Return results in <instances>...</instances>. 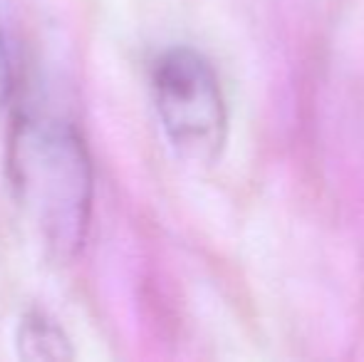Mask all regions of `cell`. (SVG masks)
Here are the masks:
<instances>
[{"label": "cell", "mask_w": 364, "mask_h": 362, "mask_svg": "<svg viewBox=\"0 0 364 362\" xmlns=\"http://www.w3.org/2000/svg\"><path fill=\"white\" fill-rule=\"evenodd\" d=\"M18 355L23 360L43 362V360H73V340L63 330V325L50 318L43 310H28L20 318L18 333H15Z\"/></svg>", "instance_id": "obj_3"}, {"label": "cell", "mask_w": 364, "mask_h": 362, "mask_svg": "<svg viewBox=\"0 0 364 362\" xmlns=\"http://www.w3.org/2000/svg\"><path fill=\"white\" fill-rule=\"evenodd\" d=\"M5 169L15 203L48 256L75 261L95 208V166L75 124L58 115L18 112L8 132Z\"/></svg>", "instance_id": "obj_1"}, {"label": "cell", "mask_w": 364, "mask_h": 362, "mask_svg": "<svg viewBox=\"0 0 364 362\" xmlns=\"http://www.w3.org/2000/svg\"><path fill=\"white\" fill-rule=\"evenodd\" d=\"M159 124L178 156L213 164L228 137V107L213 65L188 45L168 48L151 68Z\"/></svg>", "instance_id": "obj_2"}, {"label": "cell", "mask_w": 364, "mask_h": 362, "mask_svg": "<svg viewBox=\"0 0 364 362\" xmlns=\"http://www.w3.org/2000/svg\"><path fill=\"white\" fill-rule=\"evenodd\" d=\"M15 92V68L13 58H10L8 43H5L3 33H0V112L10 105Z\"/></svg>", "instance_id": "obj_4"}]
</instances>
